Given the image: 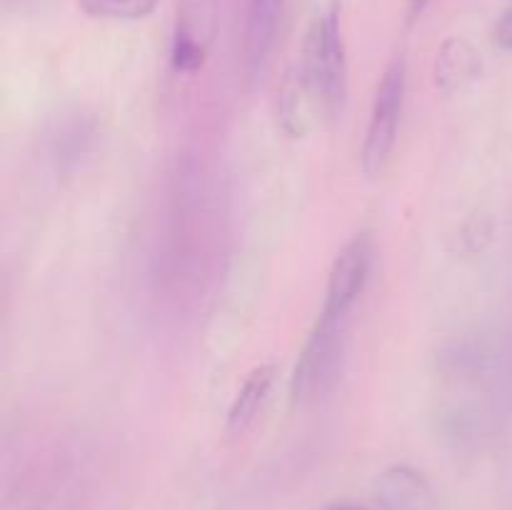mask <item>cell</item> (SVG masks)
Returning <instances> with one entry per match:
<instances>
[{
	"instance_id": "6da1fadb",
	"label": "cell",
	"mask_w": 512,
	"mask_h": 510,
	"mask_svg": "<svg viewBox=\"0 0 512 510\" xmlns=\"http://www.w3.org/2000/svg\"><path fill=\"white\" fill-rule=\"evenodd\" d=\"M300 75H303V85L318 100L320 108L330 118H335L343 110L345 95H348V60H345L338 3L323 10L310 25Z\"/></svg>"
},
{
	"instance_id": "7a4b0ae2",
	"label": "cell",
	"mask_w": 512,
	"mask_h": 510,
	"mask_svg": "<svg viewBox=\"0 0 512 510\" xmlns=\"http://www.w3.org/2000/svg\"><path fill=\"white\" fill-rule=\"evenodd\" d=\"M405 90H408V68H405L403 58H395L380 75L373 105H370L368 125H365L360 168L368 178H378L393 155L400 115L405 108Z\"/></svg>"
},
{
	"instance_id": "3957f363",
	"label": "cell",
	"mask_w": 512,
	"mask_h": 510,
	"mask_svg": "<svg viewBox=\"0 0 512 510\" xmlns=\"http://www.w3.org/2000/svg\"><path fill=\"white\" fill-rule=\"evenodd\" d=\"M343 323L345 320L318 315V323L310 330L290 375V398L295 405L323 395L338 375L343 360Z\"/></svg>"
},
{
	"instance_id": "277c9868",
	"label": "cell",
	"mask_w": 512,
	"mask_h": 510,
	"mask_svg": "<svg viewBox=\"0 0 512 510\" xmlns=\"http://www.w3.org/2000/svg\"><path fill=\"white\" fill-rule=\"evenodd\" d=\"M373 238L368 233H358L353 240L343 245L335 255L328 273V288H325V300L320 315L345 320L358 298L363 295L365 285L373 270Z\"/></svg>"
},
{
	"instance_id": "5b68a950",
	"label": "cell",
	"mask_w": 512,
	"mask_h": 510,
	"mask_svg": "<svg viewBox=\"0 0 512 510\" xmlns=\"http://www.w3.org/2000/svg\"><path fill=\"white\" fill-rule=\"evenodd\" d=\"M373 493L383 510H438L433 483L413 465L393 463L380 470Z\"/></svg>"
},
{
	"instance_id": "8992f818",
	"label": "cell",
	"mask_w": 512,
	"mask_h": 510,
	"mask_svg": "<svg viewBox=\"0 0 512 510\" xmlns=\"http://www.w3.org/2000/svg\"><path fill=\"white\" fill-rule=\"evenodd\" d=\"M285 0H248V23H245V60L248 70L258 75L268 63L278 33Z\"/></svg>"
},
{
	"instance_id": "52a82bcc",
	"label": "cell",
	"mask_w": 512,
	"mask_h": 510,
	"mask_svg": "<svg viewBox=\"0 0 512 510\" xmlns=\"http://www.w3.org/2000/svg\"><path fill=\"white\" fill-rule=\"evenodd\" d=\"M275 365H258V368L253 370V373L245 378V383L240 385L238 395H235L233 405H230L228 410V423H225V428H228L230 435H240L248 430V425L253 423L255 415L260 413V408H263V403L268 400V393L270 388H273L275 383Z\"/></svg>"
},
{
	"instance_id": "ba28073f",
	"label": "cell",
	"mask_w": 512,
	"mask_h": 510,
	"mask_svg": "<svg viewBox=\"0 0 512 510\" xmlns=\"http://www.w3.org/2000/svg\"><path fill=\"white\" fill-rule=\"evenodd\" d=\"M478 70V58L470 43L465 40H448L443 48L438 50V60H435V83L443 88L445 93L458 90L465 80H470Z\"/></svg>"
},
{
	"instance_id": "9c48e42d",
	"label": "cell",
	"mask_w": 512,
	"mask_h": 510,
	"mask_svg": "<svg viewBox=\"0 0 512 510\" xmlns=\"http://www.w3.org/2000/svg\"><path fill=\"white\" fill-rule=\"evenodd\" d=\"M158 5L160 0H78V8L98 20H143Z\"/></svg>"
},
{
	"instance_id": "30bf717a",
	"label": "cell",
	"mask_w": 512,
	"mask_h": 510,
	"mask_svg": "<svg viewBox=\"0 0 512 510\" xmlns=\"http://www.w3.org/2000/svg\"><path fill=\"white\" fill-rule=\"evenodd\" d=\"M203 63V48L195 43L193 35L188 30H178L173 43V65L175 70H183V73H193Z\"/></svg>"
},
{
	"instance_id": "8fae6325",
	"label": "cell",
	"mask_w": 512,
	"mask_h": 510,
	"mask_svg": "<svg viewBox=\"0 0 512 510\" xmlns=\"http://www.w3.org/2000/svg\"><path fill=\"white\" fill-rule=\"evenodd\" d=\"M493 40L503 50H512V8L505 10L493 28Z\"/></svg>"
},
{
	"instance_id": "7c38bea8",
	"label": "cell",
	"mask_w": 512,
	"mask_h": 510,
	"mask_svg": "<svg viewBox=\"0 0 512 510\" xmlns=\"http://www.w3.org/2000/svg\"><path fill=\"white\" fill-rule=\"evenodd\" d=\"M430 0H408V23H415L425 13Z\"/></svg>"
},
{
	"instance_id": "4fadbf2b",
	"label": "cell",
	"mask_w": 512,
	"mask_h": 510,
	"mask_svg": "<svg viewBox=\"0 0 512 510\" xmlns=\"http://www.w3.org/2000/svg\"><path fill=\"white\" fill-rule=\"evenodd\" d=\"M505 380H508V398L512 403V343H510V350H508V370H505Z\"/></svg>"
},
{
	"instance_id": "5bb4252c",
	"label": "cell",
	"mask_w": 512,
	"mask_h": 510,
	"mask_svg": "<svg viewBox=\"0 0 512 510\" xmlns=\"http://www.w3.org/2000/svg\"><path fill=\"white\" fill-rule=\"evenodd\" d=\"M323 510H365V508H360V505H355V503H330V505H325Z\"/></svg>"
}]
</instances>
